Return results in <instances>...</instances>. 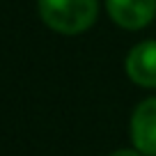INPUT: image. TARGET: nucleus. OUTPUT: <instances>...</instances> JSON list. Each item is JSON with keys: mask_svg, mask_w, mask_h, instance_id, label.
<instances>
[{"mask_svg": "<svg viewBox=\"0 0 156 156\" xmlns=\"http://www.w3.org/2000/svg\"><path fill=\"white\" fill-rule=\"evenodd\" d=\"M110 156H142L138 149H117V151H112Z\"/></svg>", "mask_w": 156, "mask_h": 156, "instance_id": "39448f33", "label": "nucleus"}, {"mask_svg": "<svg viewBox=\"0 0 156 156\" xmlns=\"http://www.w3.org/2000/svg\"><path fill=\"white\" fill-rule=\"evenodd\" d=\"M39 16L60 34H80L97 21V0H37Z\"/></svg>", "mask_w": 156, "mask_h": 156, "instance_id": "f257e3e1", "label": "nucleus"}, {"mask_svg": "<svg viewBox=\"0 0 156 156\" xmlns=\"http://www.w3.org/2000/svg\"><path fill=\"white\" fill-rule=\"evenodd\" d=\"M126 73L140 87H156V39L140 41L126 55Z\"/></svg>", "mask_w": 156, "mask_h": 156, "instance_id": "20e7f679", "label": "nucleus"}, {"mask_svg": "<svg viewBox=\"0 0 156 156\" xmlns=\"http://www.w3.org/2000/svg\"><path fill=\"white\" fill-rule=\"evenodd\" d=\"M108 14L119 28L140 30L156 16V0H106Z\"/></svg>", "mask_w": 156, "mask_h": 156, "instance_id": "7ed1b4c3", "label": "nucleus"}, {"mask_svg": "<svg viewBox=\"0 0 156 156\" xmlns=\"http://www.w3.org/2000/svg\"><path fill=\"white\" fill-rule=\"evenodd\" d=\"M131 140L142 156H156V97L140 101L133 110Z\"/></svg>", "mask_w": 156, "mask_h": 156, "instance_id": "f03ea898", "label": "nucleus"}]
</instances>
